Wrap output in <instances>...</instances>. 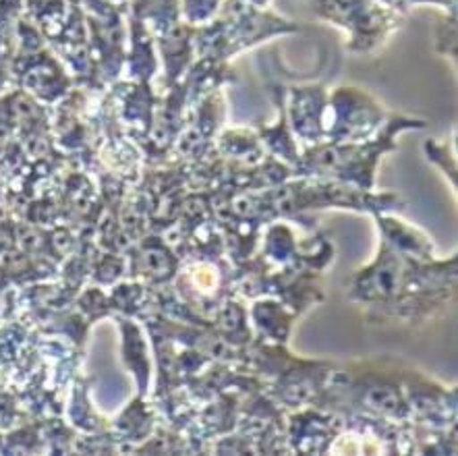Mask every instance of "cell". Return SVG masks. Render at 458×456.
Returning a JSON list of instances; mask_svg holds the SVG:
<instances>
[{"instance_id":"obj_3","label":"cell","mask_w":458,"mask_h":456,"mask_svg":"<svg viewBox=\"0 0 458 456\" xmlns=\"http://www.w3.org/2000/svg\"><path fill=\"white\" fill-rule=\"evenodd\" d=\"M334 113H336V121L332 122L330 135L334 141H357L363 139L365 135L371 133L379 121H382L384 113L379 110L374 100L363 96L361 91L355 89H338L332 100Z\"/></svg>"},{"instance_id":"obj_1","label":"cell","mask_w":458,"mask_h":456,"mask_svg":"<svg viewBox=\"0 0 458 456\" xmlns=\"http://www.w3.org/2000/svg\"><path fill=\"white\" fill-rule=\"evenodd\" d=\"M404 127H425L421 121H409V119H394L390 121L386 129L379 135V139L374 146H324V148H313L310 152H305V165L307 168L316 173L328 171L330 174L343 173L344 179H352V173L363 174V185L369 189L371 185V173H374V165L379 158V154H384L386 149H392L394 146V135Z\"/></svg>"},{"instance_id":"obj_2","label":"cell","mask_w":458,"mask_h":456,"mask_svg":"<svg viewBox=\"0 0 458 456\" xmlns=\"http://www.w3.org/2000/svg\"><path fill=\"white\" fill-rule=\"evenodd\" d=\"M313 9L322 19L343 25L352 34V50H369L392 30V15L374 11L363 0H311Z\"/></svg>"},{"instance_id":"obj_4","label":"cell","mask_w":458,"mask_h":456,"mask_svg":"<svg viewBox=\"0 0 458 456\" xmlns=\"http://www.w3.org/2000/svg\"><path fill=\"white\" fill-rule=\"evenodd\" d=\"M379 226H382V231L386 234L384 241H388L392 247H396L398 251H404L409 253V256L419 258V259H425V262H431L434 259V245H431V241L421 234L415 228L411 226H404L398 223L394 218H379Z\"/></svg>"}]
</instances>
